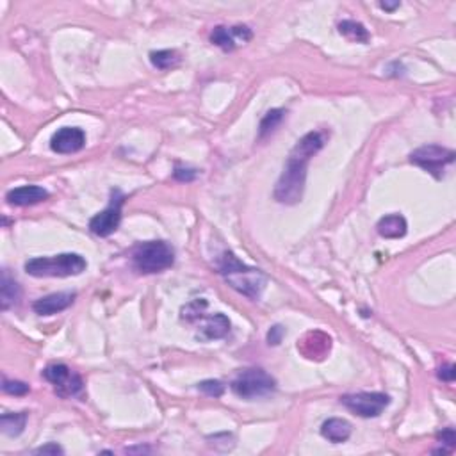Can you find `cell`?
Returning a JSON list of instances; mask_svg holds the SVG:
<instances>
[{
  "label": "cell",
  "instance_id": "44dd1931",
  "mask_svg": "<svg viewBox=\"0 0 456 456\" xmlns=\"http://www.w3.org/2000/svg\"><path fill=\"white\" fill-rule=\"evenodd\" d=\"M283 116H286V111H283V109H271V111H267L266 115H264V118L260 119L259 138L264 139L267 138L269 134L275 132V130L279 129L280 123L283 122Z\"/></svg>",
  "mask_w": 456,
  "mask_h": 456
},
{
  "label": "cell",
  "instance_id": "f546056e",
  "mask_svg": "<svg viewBox=\"0 0 456 456\" xmlns=\"http://www.w3.org/2000/svg\"><path fill=\"white\" fill-rule=\"evenodd\" d=\"M438 440H440V444L448 445L449 449H452V448H455V444H456L455 430H452V428H445V430L442 431V433H438Z\"/></svg>",
  "mask_w": 456,
  "mask_h": 456
},
{
  "label": "cell",
  "instance_id": "5b68a950",
  "mask_svg": "<svg viewBox=\"0 0 456 456\" xmlns=\"http://www.w3.org/2000/svg\"><path fill=\"white\" fill-rule=\"evenodd\" d=\"M230 389L235 396L242 399H259L266 397L276 390V380L264 369L252 368L239 373L230 383Z\"/></svg>",
  "mask_w": 456,
  "mask_h": 456
},
{
  "label": "cell",
  "instance_id": "603a6c76",
  "mask_svg": "<svg viewBox=\"0 0 456 456\" xmlns=\"http://www.w3.org/2000/svg\"><path fill=\"white\" fill-rule=\"evenodd\" d=\"M207 308V301L205 300H194L191 303H187L186 307H182L180 317L187 323L194 321V319H200L204 315V310Z\"/></svg>",
  "mask_w": 456,
  "mask_h": 456
},
{
  "label": "cell",
  "instance_id": "7402d4cb",
  "mask_svg": "<svg viewBox=\"0 0 456 456\" xmlns=\"http://www.w3.org/2000/svg\"><path fill=\"white\" fill-rule=\"evenodd\" d=\"M180 61L182 57L177 50H157V52L150 54V63L159 70H171V68L178 66Z\"/></svg>",
  "mask_w": 456,
  "mask_h": 456
},
{
  "label": "cell",
  "instance_id": "9c48e42d",
  "mask_svg": "<svg viewBox=\"0 0 456 456\" xmlns=\"http://www.w3.org/2000/svg\"><path fill=\"white\" fill-rule=\"evenodd\" d=\"M341 403L355 416L371 419V417H378L389 407L390 397L382 392H356L342 396Z\"/></svg>",
  "mask_w": 456,
  "mask_h": 456
},
{
  "label": "cell",
  "instance_id": "83f0119b",
  "mask_svg": "<svg viewBox=\"0 0 456 456\" xmlns=\"http://www.w3.org/2000/svg\"><path fill=\"white\" fill-rule=\"evenodd\" d=\"M437 376L442 380V382H445V383L455 382V376H456L455 363H445V366H442V368L438 369Z\"/></svg>",
  "mask_w": 456,
  "mask_h": 456
},
{
  "label": "cell",
  "instance_id": "8fae6325",
  "mask_svg": "<svg viewBox=\"0 0 456 456\" xmlns=\"http://www.w3.org/2000/svg\"><path fill=\"white\" fill-rule=\"evenodd\" d=\"M86 134L78 127H63L57 130L50 139V148L56 153L66 156V153H75L84 148Z\"/></svg>",
  "mask_w": 456,
  "mask_h": 456
},
{
  "label": "cell",
  "instance_id": "7a4b0ae2",
  "mask_svg": "<svg viewBox=\"0 0 456 456\" xmlns=\"http://www.w3.org/2000/svg\"><path fill=\"white\" fill-rule=\"evenodd\" d=\"M218 267L225 282L232 289L245 294L250 300H259L264 287H266V275H264L262 271L242 264L232 252H225V255L219 260Z\"/></svg>",
  "mask_w": 456,
  "mask_h": 456
},
{
  "label": "cell",
  "instance_id": "2e32d148",
  "mask_svg": "<svg viewBox=\"0 0 456 456\" xmlns=\"http://www.w3.org/2000/svg\"><path fill=\"white\" fill-rule=\"evenodd\" d=\"M376 230H378V234L385 239H399L403 238L408 230L407 219H404L401 214L383 216V218L378 221V225H376Z\"/></svg>",
  "mask_w": 456,
  "mask_h": 456
},
{
  "label": "cell",
  "instance_id": "ac0fdd59",
  "mask_svg": "<svg viewBox=\"0 0 456 456\" xmlns=\"http://www.w3.org/2000/svg\"><path fill=\"white\" fill-rule=\"evenodd\" d=\"M22 298V289L18 282L11 279L8 269L2 271V286H0V301H2V310H9L11 307H16Z\"/></svg>",
  "mask_w": 456,
  "mask_h": 456
},
{
  "label": "cell",
  "instance_id": "5bb4252c",
  "mask_svg": "<svg viewBox=\"0 0 456 456\" xmlns=\"http://www.w3.org/2000/svg\"><path fill=\"white\" fill-rule=\"evenodd\" d=\"M49 198V191L41 186H22L15 187V189L8 191L6 200L9 205H16V207H29V205H36L40 201H45Z\"/></svg>",
  "mask_w": 456,
  "mask_h": 456
},
{
  "label": "cell",
  "instance_id": "e0dca14e",
  "mask_svg": "<svg viewBox=\"0 0 456 456\" xmlns=\"http://www.w3.org/2000/svg\"><path fill=\"white\" fill-rule=\"evenodd\" d=\"M321 435L328 438L334 444H341L351 437V424L346 419H339V417H332V419L325 421L321 426Z\"/></svg>",
  "mask_w": 456,
  "mask_h": 456
},
{
  "label": "cell",
  "instance_id": "d4e9b609",
  "mask_svg": "<svg viewBox=\"0 0 456 456\" xmlns=\"http://www.w3.org/2000/svg\"><path fill=\"white\" fill-rule=\"evenodd\" d=\"M2 390H4L6 394H11V396H25V394H29V385L23 382H18V380H8L4 378V382H2Z\"/></svg>",
  "mask_w": 456,
  "mask_h": 456
},
{
  "label": "cell",
  "instance_id": "30bf717a",
  "mask_svg": "<svg viewBox=\"0 0 456 456\" xmlns=\"http://www.w3.org/2000/svg\"><path fill=\"white\" fill-rule=\"evenodd\" d=\"M252 37L253 33L248 25H218L211 33V43L219 47L221 50H225V52H232V50L238 49V45L246 43Z\"/></svg>",
  "mask_w": 456,
  "mask_h": 456
},
{
  "label": "cell",
  "instance_id": "cb8c5ba5",
  "mask_svg": "<svg viewBox=\"0 0 456 456\" xmlns=\"http://www.w3.org/2000/svg\"><path fill=\"white\" fill-rule=\"evenodd\" d=\"M197 389L209 397H221L225 394V383L219 380H204L198 383Z\"/></svg>",
  "mask_w": 456,
  "mask_h": 456
},
{
  "label": "cell",
  "instance_id": "4fadbf2b",
  "mask_svg": "<svg viewBox=\"0 0 456 456\" xmlns=\"http://www.w3.org/2000/svg\"><path fill=\"white\" fill-rule=\"evenodd\" d=\"M77 294L75 293H54L49 296L40 298L33 303V310L40 315H54L57 312L66 310L68 307H71V303L75 301Z\"/></svg>",
  "mask_w": 456,
  "mask_h": 456
},
{
  "label": "cell",
  "instance_id": "52a82bcc",
  "mask_svg": "<svg viewBox=\"0 0 456 456\" xmlns=\"http://www.w3.org/2000/svg\"><path fill=\"white\" fill-rule=\"evenodd\" d=\"M455 152L438 145H426L410 153V163L423 168L435 178H442L448 164L455 163Z\"/></svg>",
  "mask_w": 456,
  "mask_h": 456
},
{
  "label": "cell",
  "instance_id": "6da1fadb",
  "mask_svg": "<svg viewBox=\"0 0 456 456\" xmlns=\"http://www.w3.org/2000/svg\"><path fill=\"white\" fill-rule=\"evenodd\" d=\"M327 134L314 130V132L305 134L303 138L294 145L291 150L287 163L283 166L282 175L275 187L276 201L286 205H296L301 201L305 191V182H307V166L308 160L325 146Z\"/></svg>",
  "mask_w": 456,
  "mask_h": 456
},
{
  "label": "cell",
  "instance_id": "f1b7e54d",
  "mask_svg": "<svg viewBox=\"0 0 456 456\" xmlns=\"http://www.w3.org/2000/svg\"><path fill=\"white\" fill-rule=\"evenodd\" d=\"M34 455H52V456H57V455H64V449L61 448L59 444H56V442H50V444L41 445V448L34 449Z\"/></svg>",
  "mask_w": 456,
  "mask_h": 456
},
{
  "label": "cell",
  "instance_id": "3957f363",
  "mask_svg": "<svg viewBox=\"0 0 456 456\" xmlns=\"http://www.w3.org/2000/svg\"><path fill=\"white\" fill-rule=\"evenodd\" d=\"M23 267L27 275L36 279H64V276L81 275L88 267V262L78 253H61V255L29 259Z\"/></svg>",
  "mask_w": 456,
  "mask_h": 456
},
{
  "label": "cell",
  "instance_id": "4316f807",
  "mask_svg": "<svg viewBox=\"0 0 456 456\" xmlns=\"http://www.w3.org/2000/svg\"><path fill=\"white\" fill-rule=\"evenodd\" d=\"M283 335H286V328L280 327V325H275V327L271 328L267 332V344L269 346H279L282 342Z\"/></svg>",
  "mask_w": 456,
  "mask_h": 456
},
{
  "label": "cell",
  "instance_id": "7c38bea8",
  "mask_svg": "<svg viewBox=\"0 0 456 456\" xmlns=\"http://www.w3.org/2000/svg\"><path fill=\"white\" fill-rule=\"evenodd\" d=\"M230 332V319L226 317L221 312H216L214 315L207 317L204 325L198 328L197 339L201 342H211L218 341V339H223L225 335H228Z\"/></svg>",
  "mask_w": 456,
  "mask_h": 456
},
{
  "label": "cell",
  "instance_id": "ffe728a7",
  "mask_svg": "<svg viewBox=\"0 0 456 456\" xmlns=\"http://www.w3.org/2000/svg\"><path fill=\"white\" fill-rule=\"evenodd\" d=\"M339 33L344 37H348L353 43H368L371 34L366 29V25L360 22H355V20H342L339 23Z\"/></svg>",
  "mask_w": 456,
  "mask_h": 456
},
{
  "label": "cell",
  "instance_id": "484cf974",
  "mask_svg": "<svg viewBox=\"0 0 456 456\" xmlns=\"http://www.w3.org/2000/svg\"><path fill=\"white\" fill-rule=\"evenodd\" d=\"M173 177H175V180H178V182H193L194 178L198 177V171L191 170V168L177 166L173 171Z\"/></svg>",
  "mask_w": 456,
  "mask_h": 456
},
{
  "label": "cell",
  "instance_id": "8992f818",
  "mask_svg": "<svg viewBox=\"0 0 456 456\" xmlns=\"http://www.w3.org/2000/svg\"><path fill=\"white\" fill-rule=\"evenodd\" d=\"M43 378L52 383L59 397H78L84 392V382L77 373L71 371L66 363H50L43 369Z\"/></svg>",
  "mask_w": 456,
  "mask_h": 456
},
{
  "label": "cell",
  "instance_id": "ba28073f",
  "mask_svg": "<svg viewBox=\"0 0 456 456\" xmlns=\"http://www.w3.org/2000/svg\"><path fill=\"white\" fill-rule=\"evenodd\" d=\"M125 204V194L119 189L111 191V201L107 207L89 221V230L93 232L98 238H109L118 230L119 223H122V207Z\"/></svg>",
  "mask_w": 456,
  "mask_h": 456
},
{
  "label": "cell",
  "instance_id": "d6986e66",
  "mask_svg": "<svg viewBox=\"0 0 456 456\" xmlns=\"http://www.w3.org/2000/svg\"><path fill=\"white\" fill-rule=\"evenodd\" d=\"M27 419H29V414L27 412L4 414V416L0 417L2 433L8 435V437H18V435H22L23 430H25Z\"/></svg>",
  "mask_w": 456,
  "mask_h": 456
},
{
  "label": "cell",
  "instance_id": "4dcf8cb0",
  "mask_svg": "<svg viewBox=\"0 0 456 456\" xmlns=\"http://www.w3.org/2000/svg\"><path fill=\"white\" fill-rule=\"evenodd\" d=\"M399 2H394V4H389V2H380V8L385 9V11H394V9L399 8Z\"/></svg>",
  "mask_w": 456,
  "mask_h": 456
},
{
  "label": "cell",
  "instance_id": "277c9868",
  "mask_svg": "<svg viewBox=\"0 0 456 456\" xmlns=\"http://www.w3.org/2000/svg\"><path fill=\"white\" fill-rule=\"evenodd\" d=\"M132 262L138 271L145 275H153L173 266L175 252L166 241H148L136 246L132 252Z\"/></svg>",
  "mask_w": 456,
  "mask_h": 456
},
{
  "label": "cell",
  "instance_id": "9a60e30c",
  "mask_svg": "<svg viewBox=\"0 0 456 456\" xmlns=\"http://www.w3.org/2000/svg\"><path fill=\"white\" fill-rule=\"evenodd\" d=\"M332 348V339L323 332H310L298 342V349L307 358H323Z\"/></svg>",
  "mask_w": 456,
  "mask_h": 456
}]
</instances>
